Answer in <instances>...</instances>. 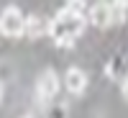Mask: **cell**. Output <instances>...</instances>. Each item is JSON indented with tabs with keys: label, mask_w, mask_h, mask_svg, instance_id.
<instances>
[{
	"label": "cell",
	"mask_w": 128,
	"mask_h": 118,
	"mask_svg": "<svg viewBox=\"0 0 128 118\" xmlns=\"http://www.w3.org/2000/svg\"><path fill=\"white\" fill-rule=\"evenodd\" d=\"M23 118H31V115H23Z\"/></svg>",
	"instance_id": "30bf717a"
},
{
	"label": "cell",
	"mask_w": 128,
	"mask_h": 118,
	"mask_svg": "<svg viewBox=\"0 0 128 118\" xmlns=\"http://www.w3.org/2000/svg\"><path fill=\"white\" fill-rule=\"evenodd\" d=\"M0 36H3V34H0Z\"/></svg>",
	"instance_id": "8fae6325"
},
{
	"label": "cell",
	"mask_w": 128,
	"mask_h": 118,
	"mask_svg": "<svg viewBox=\"0 0 128 118\" xmlns=\"http://www.w3.org/2000/svg\"><path fill=\"white\" fill-rule=\"evenodd\" d=\"M0 100H3V85H0Z\"/></svg>",
	"instance_id": "9c48e42d"
},
{
	"label": "cell",
	"mask_w": 128,
	"mask_h": 118,
	"mask_svg": "<svg viewBox=\"0 0 128 118\" xmlns=\"http://www.w3.org/2000/svg\"><path fill=\"white\" fill-rule=\"evenodd\" d=\"M26 34L31 39H38V36L49 34V23H46L44 18H38V16H28L26 18Z\"/></svg>",
	"instance_id": "8992f818"
},
{
	"label": "cell",
	"mask_w": 128,
	"mask_h": 118,
	"mask_svg": "<svg viewBox=\"0 0 128 118\" xmlns=\"http://www.w3.org/2000/svg\"><path fill=\"white\" fill-rule=\"evenodd\" d=\"M0 34L3 36H10V39H18L26 34V18L18 8H5L0 13Z\"/></svg>",
	"instance_id": "7a4b0ae2"
},
{
	"label": "cell",
	"mask_w": 128,
	"mask_h": 118,
	"mask_svg": "<svg viewBox=\"0 0 128 118\" xmlns=\"http://www.w3.org/2000/svg\"><path fill=\"white\" fill-rule=\"evenodd\" d=\"M126 10H128V3L118 0V3H110V26H120L126 21Z\"/></svg>",
	"instance_id": "52a82bcc"
},
{
	"label": "cell",
	"mask_w": 128,
	"mask_h": 118,
	"mask_svg": "<svg viewBox=\"0 0 128 118\" xmlns=\"http://www.w3.org/2000/svg\"><path fill=\"white\" fill-rule=\"evenodd\" d=\"M64 87H67L72 95H82L84 87H87V74H84L80 67H69L67 74H64Z\"/></svg>",
	"instance_id": "277c9868"
},
{
	"label": "cell",
	"mask_w": 128,
	"mask_h": 118,
	"mask_svg": "<svg viewBox=\"0 0 128 118\" xmlns=\"http://www.w3.org/2000/svg\"><path fill=\"white\" fill-rule=\"evenodd\" d=\"M56 92H59V74L54 69H44L36 77V95H38L41 105H49Z\"/></svg>",
	"instance_id": "3957f363"
},
{
	"label": "cell",
	"mask_w": 128,
	"mask_h": 118,
	"mask_svg": "<svg viewBox=\"0 0 128 118\" xmlns=\"http://www.w3.org/2000/svg\"><path fill=\"white\" fill-rule=\"evenodd\" d=\"M123 98H126V103H128V77L123 80Z\"/></svg>",
	"instance_id": "ba28073f"
},
{
	"label": "cell",
	"mask_w": 128,
	"mask_h": 118,
	"mask_svg": "<svg viewBox=\"0 0 128 118\" xmlns=\"http://www.w3.org/2000/svg\"><path fill=\"white\" fill-rule=\"evenodd\" d=\"M87 18H90L92 26H98V28H108V26H110V3H95V5L90 8Z\"/></svg>",
	"instance_id": "5b68a950"
},
{
	"label": "cell",
	"mask_w": 128,
	"mask_h": 118,
	"mask_svg": "<svg viewBox=\"0 0 128 118\" xmlns=\"http://www.w3.org/2000/svg\"><path fill=\"white\" fill-rule=\"evenodd\" d=\"M82 31H84V16L74 13L72 8H62L54 16V21L49 23V34L62 49H69Z\"/></svg>",
	"instance_id": "6da1fadb"
}]
</instances>
